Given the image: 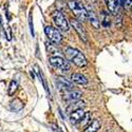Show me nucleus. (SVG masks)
<instances>
[{"label":"nucleus","mask_w":132,"mask_h":132,"mask_svg":"<svg viewBox=\"0 0 132 132\" xmlns=\"http://www.w3.org/2000/svg\"><path fill=\"white\" fill-rule=\"evenodd\" d=\"M85 115V111H84V109H79V110H76V111L70 113V120H71V123L72 124H77L79 123L81 118L84 117Z\"/></svg>","instance_id":"10"},{"label":"nucleus","mask_w":132,"mask_h":132,"mask_svg":"<svg viewBox=\"0 0 132 132\" xmlns=\"http://www.w3.org/2000/svg\"><path fill=\"white\" fill-rule=\"evenodd\" d=\"M11 107H12V109L15 110V111H20V110L23 108V103L20 100H15L11 104Z\"/></svg>","instance_id":"15"},{"label":"nucleus","mask_w":132,"mask_h":132,"mask_svg":"<svg viewBox=\"0 0 132 132\" xmlns=\"http://www.w3.org/2000/svg\"><path fill=\"white\" fill-rule=\"evenodd\" d=\"M87 13H88V19L90 20V22L91 24L95 28V29H100L101 27V23H100V19H98L97 15L93 12V11L89 10V11H87Z\"/></svg>","instance_id":"12"},{"label":"nucleus","mask_w":132,"mask_h":132,"mask_svg":"<svg viewBox=\"0 0 132 132\" xmlns=\"http://www.w3.org/2000/svg\"><path fill=\"white\" fill-rule=\"evenodd\" d=\"M126 6L129 9H132V0H126Z\"/></svg>","instance_id":"20"},{"label":"nucleus","mask_w":132,"mask_h":132,"mask_svg":"<svg viewBox=\"0 0 132 132\" xmlns=\"http://www.w3.org/2000/svg\"><path fill=\"white\" fill-rule=\"evenodd\" d=\"M120 1H122V3H123V4L125 3V0H120Z\"/></svg>","instance_id":"21"},{"label":"nucleus","mask_w":132,"mask_h":132,"mask_svg":"<svg viewBox=\"0 0 132 132\" xmlns=\"http://www.w3.org/2000/svg\"><path fill=\"white\" fill-rule=\"evenodd\" d=\"M64 55L69 61H72L74 64H76L79 68H85L88 64V61H87V58L85 57V55L74 48L68 47L64 50Z\"/></svg>","instance_id":"1"},{"label":"nucleus","mask_w":132,"mask_h":132,"mask_svg":"<svg viewBox=\"0 0 132 132\" xmlns=\"http://www.w3.org/2000/svg\"><path fill=\"white\" fill-rule=\"evenodd\" d=\"M90 117H91V115H90V113L89 112H85V115H84V117L81 118V120H80V124H81V126H86V125H88L89 124L91 120H90Z\"/></svg>","instance_id":"17"},{"label":"nucleus","mask_w":132,"mask_h":132,"mask_svg":"<svg viewBox=\"0 0 132 132\" xmlns=\"http://www.w3.org/2000/svg\"><path fill=\"white\" fill-rule=\"evenodd\" d=\"M71 81L76 84V85H79V86H87L89 84L88 79L86 78V76L79 73H73L71 76Z\"/></svg>","instance_id":"8"},{"label":"nucleus","mask_w":132,"mask_h":132,"mask_svg":"<svg viewBox=\"0 0 132 132\" xmlns=\"http://www.w3.org/2000/svg\"><path fill=\"white\" fill-rule=\"evenodd\" d=\"M56 82L59 86V88H61V89H63V90H67V91H71L74 88L73 82L68 80V79H65L64 77H58Z\"/></svg>","instance_id":"9"},{"label":"nucleus","mask_w":132,"mask_h":132,"mask_svg":"<svg viewBox=\"0 0 132 132\" xmlns=\"http://www.w3.org/2000/svg\"><path fill=\"white\" fill-rule=\"evenodd\" d=\"M53 17V21L55 26L57 27L58 31L61 32H68L70 27H69V21L67 20V18L64 17V15L60 12V11H55L52 15Z\"/></svg>","instance_id":"3"},{"label":"nucleus","mask_w":132,"mask_h":132,"mask_svg":"<svg viewBox=\"0 0 132 132\" xmlns=\"http://www.w3.org/2000/svg\"><path fill=\"white\" fill-rule=\"evenodd\" d=\"M68 5L70 7V10L74 13V15L77 17L80 21H85L86 19H88V13L87 10L85 9V6L79 2V1H75V0H71L68 2ZM78 20V21H79Z\"/></svg>","instance_id":"2"},{"label":"nucleus","mask_w":132,"mask_h":132,"mask_svg":"<svg viewBox=\"0 0 132 132\" xmlns=\"http://www.w3.org/2000/svg\"><path fill=\"white\" fill-rule=\"evenodd\" d=\"M82 96V93L79 92V91H68L65 92L64 96H63V100L67 101V102H70V103H73V102H76V101H79V98Z\"/></svg>","instance_id":"7"},{"label":"nucleus","mask_w":132,"mask_h":132,"mask_svg":"<svg viewBox=\"0 0 132 132\" xmlns=\"http://www.w3.org/2000/svg\"><path fill=\"white\" fill-rule=\"evenodd\" d=\"M101 129V123L100 120L94 119L92 122H90L88 124V126L86 127V129L84 130V132H97Z\"/></svg>","instance_id":"13"},{"label":"nucleus","mask_w":132,"mask_h":132,"mask_svg":"<svg viewBox=\"0 0 132 132\" xmlns=\"http://www.w3.org/2000/svg\"><path fill=\"white\" fill-rule=\"evenodd\" d=\"M47 49H48V51H49L50 54H55V53H56V49L53 48V45H49V43H48Z\"/></svg>","instance_id":"18"},{"label":"nucleus","mask_w":132,"mask_h":132,"mask_svg":"<svg viewBox=\"0 0 132 132\" xmlns=\"http://www.w3.org/2000/svg\"><path fill=\"white\" fill-rule=\"evenodd\" d=\"M45 33L48 36V38L54 43H59L62 40V36L60 34V32L56 28H53L51 26H47L45 28Z\"/></svg>","instance_id":"5"},{"label":"nucleus","mask_w":132,"mask_h":132,"mask_svg":"<svg viewBox=\"0 0 132 132\" xmlns=\"http://www.w3.org/2000/svg\"><path fill=\"white\" fill-rule=\"evenodd\" d=\"M17 87H18L17 81H16V80H12V81H11V84H10V87H9L7 94H9L10 96H12V95H13V94L16 92V90H17Z\"/></svg>","instance_id":"16"},{"label":"nucleus","mask_w":132,"mask_h":132,"mask_svg":"<svg viewBox=\"0 0 132 132\" xmlns=\"http://www.w3.org/2000/svg\"><path fill=\"white\" fill-rule=\"evenodd\" d=\"M105 3L108 7V11L112 15H116L117 13V5H118V2L117 0H105Z\"/></svg>","instance_id":"14"},{"label":"nucleus","mask_w":132,"mask_h":132,"mask_svg":"<svg viewBox=\"0 0 132 132\" xmlns=\"http://www.w3.org/2000/svg\"><path fill=\"white\" fill-rule=\"evenodd\" d=\"M70 24L75 29V31L78 33V35L79 37L85 41L87 42L88 41V34H87V32L82 26V23L80 22V21H78L77 19H71L70 20Z\"/></svg>","instance_id":"6"},{"label":"nucleus","mask_w":132,"mask_h":132,"mask_svg":"<svg viewBox=\"0 0 132 132\" xmlns=\"http://www.w3.org/2000/svg\"><path fill=\"white\" fill-rule=\"evenodd\" d=\"M86 107V104L85 102L82 101H76V102H73L69 105V107L67 108V112L70 114L74 111H76V110H79V109H84Z\"/></svg>","instance_id":"11"},{"label":"nucleus","mask_w":132,"mask_h":132,"mask_svg":"<svg viewBox=\"0 0 132 132\" xmlns=\"http://www.w3.org/2000/svg\"><path fill=\"white\" fill-rule=\"evenodd\" d=\"M50 63L54 68L60 69L62 72H68L71 69V64L68 60L63 59L60 56H52L50 57Z\"/></svg>","instance_id":"4"},{"label":"nucleus","mask_w":132,"mask_h":132,"mask_svg":"<svg viewBox=\"0 0 132 132\" xmlns=\"http://www.w3.org/2000/svg\"><path fill=\"white\" fill-rule=\"evenodd\" d=\"M30 29H31L32 35L34 36V29H33V22H32V16H31V15H30Z\"/></svg>","instance_id":"19"}]
</instances>
